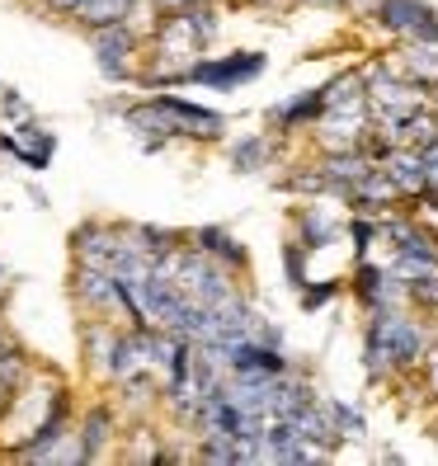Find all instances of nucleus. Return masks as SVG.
Masks as SVG:
<instances>
[{"instance_id": "obj_31", "label": "nucleus", "mask_w": 438, "mask_h": 466, "mask_svg": "<svg viewBox=\"0 0 438 466\" xmlns=\"http://www.w3.org/2000/svg\"><path fill=\"white\" fill-rule=\"evenodd\" d=\"M29 203H34L38 212H47V194H43V188H38V184H29Z\"/></svg>"}, {"instance_id": "obj_35", "label": "nucleus", "mask_w": 438, "mask_h": 466, "mask_svg": "<svg viewBox=\"0 0 438 466\" xmlns=\"http://www.w3.org/2000/svg\"><path fill=\"white\" fill-rule=\"evenodd\" d=\"M433 433H438V424H433Z\"/></svg>"}, {"instance_id": "obj_3", "label": "nucleus", "mask_w": 438, "mask_h": 466, "mask_svg": "<svg viewBox=\"0 0 438 466\" xmlns=\"http://www.w3.org/2000/svg\"><path fill=\"white\" fill-rule=\"evenodd\" d=\"M269 66L264 52L245 47V52H227V57H199L194 66L184 71V86H208V90H236V86H250L260 80Z\"/></svg>"}, {"instance_id": "obj_5", "label": "nucleus", "mask_w": 438, "mask_h": 466, "mask_svg": "<svg viewBox=\"0 0 438 466\" xmlns=\"http://www.w3.org/2000/svg\"><path fill=\"white\" fill-rule=\"evenodd\" d=\"M71 297L86 316H108V320H114V311L123 316V283H118V273H108V268L76 264L71 268Z\"/></svg>"}, {"instance_id": "obj_20", "label": "nucleus", "mask_w": 438, "mask_h": 466, "mask_svg": "<svg viewBox=\"0 0 438 466\" xmlns=\"http://www.w3.org/2000/svg\"><path fill=\"white\" fill-rule=\"evenodd\" d=\"M401 71H405L410 80H420V86L429 90L433 80H438V43H405Z\"/></svg>"}, {"instance_id": "obj_14", "label": "nucleus", "mask_w": 438, "mask_h": 466, "mask_svg": "<svg viewBox=\"0 0 438 466\" xmlns=\"http://www.w3.org/2000/svg\"><path fill=\"white\" fill-rule=\"evenodd\" d=\"M321 114H325V90H307L279 108H269V123H273V132L288 137V132H302V127L321 123Z\"/></svg>"}, {"instance_id": "obj_4", "label": "nucleus", "mask_w": 438, "mask_h": 466, "mask_svg": "<svg viewBox=\"0 0 438 466\" xmlns=\"http://www.w3.org/2000/svg\"><path fill=\"white\" fill-rule=\"evenodd\" d=\"M71 259L76 264H95L114 273L123 250H127V227H108V222H80L71 227Z\"/></svg>"}, {"instance_id": "obj_22", "label": "nucleus", "mask_w": 438, "mask_h": 466, "mask_svg": "<svg viewBox=\"0 0 438 466\" xmlns=\"http://www.w3.org/2000/svg\"><path fill=\"white\" fill-rule=\"evenodd\" d=\"M127 236L142 245V250L156 259V255H170L175 245H184V236L179 231H170V227H147V222H137V227H127Z\"/></svg>"}, {"instance_id": "obj_2", "label": "nucleus", "mask_w": 438, "mask_h": 466, "mask_svg": "<svg viewBox=\"0 0 438 466\" xmlns=\"http://www.w3.org/2000/svg\"><path fill=\"white\" fill-rule=\"evenodd\" d=\"M240 273H231L227 264H217L212 255H203L199 245H188L184 250V264H179V288L203 301V307H222V301H231L240 288H236Z\"/></svg>"}, {"instance_id": "obj_11", "label": "nucleus", "mask_w": 438, "mask_h": 466, "mask_svg": "<svg viewBox=\"0 0 438 466\" xmlns=\"http://www.w3.org/2000/svg\"><path fill=\"white\" fill-rule=\"evenodd\" d=\"M382 170L392 175V184L401 188V198H420L429 188V166H424L420 147H396L387 160H382Z\"/></svg>"}, {"instance_id": "obj_10", "label": "nucleus", "mask_w": 438, "mask_h": 466, "mask_svg": "<svg viewBox=\"0 0 438 466\" xmlns=\"http://www.w3.org/2000/svg\"><path fill=\"white\" fill-rule=\"evenodd\" d=\"M372 166H377V160H372L363 147H353V151H325V156L316 160V170H321L325 188H331L335 198H349V188L359 184Z\"/></svg>"}, {"instance_id": "obj_12", "label": "nucleus", "mask_w": 438, "mask_h": 466, "mask_svg": "<svg viewBox=\"0 0 438 466\" xmlns=\"http://www.w3.org/2000/svg\"><path fill=\"white\" fill-rule=\"evenodd\" d=\"M80 443H86V461H99L104 452H108V443H114V429H118V405H108V400H99V405H90L86 415H80Z\"/></svg>"}, {"instance_id": "obj_27", "label": "nucleus", "mask_w": 438, "mask_h": 466, "mask_svg": "<svg viewBox=\"0 0 438 466\" xmlns=\"http://www.w3.org/2000/svg\"><path fill=\"white\" fill-rule=\"evenodd\" d=\"M410 43H438V15H433V5H424L420 10V19L410 24V34H405Z\"/></svg>"}, {"instance_id": "obj_1", "label": "nucleus", "mask_w": 438, "mask_h": 466, "mask_svg": "<svg viewBox=\"0 0 438 466\" xmlns=\"http://www.w3.org/2000/svg\"><path fill=\"white\" fill-rule=\"evenodd\" d=\"M429 353V330L405 316L401 307H377L368 311V330H363V372L368 381H387L392 372L424 368Z\"/></svg>"}, {"instance_id": "obj_21", "label": "nucleus", "mask_w": 438, "mask_h": 466, "mask_svg": "<svg viewBox=\"0 0 438 466\" xmlns=\"http://www.w3.org/2000/svg\"><path fill=\"white\" fill-rule=\"evenodd\" d=\"M420 10H424V0H377L372 19H377V29H387V34H410V24L420 19Z\"/></svg>"}, {"instance_id": "obj_17", "label": "nucleus", "mask_w": 438, "mask_h": 466, "mask_svg": "<svg viewBox=\"0 0 438 466\" xmlns=\"http://www.w3.org/2000/svg\"><path fill=\"white\" fill-rule=\"evenodd\" d=\"M227 160L236 175H260L273 166V137L264 132H250V137H236V142L227 147Z\"/></svg>"}, {"instance_id": "obj_26", "label": "nucleus", "mask_w": 438, "mask_h": 466, "mask_svg": "<svg viewBox=\"0 0 438 466\" xmlns=\"http://www.w3.org/2000/svg\"><path fill=\"white\" fill-rule=\"evenodd\" d=\"M331 410H335V424H340V433H344V438H363V433H368L363 415H359L353 405H344V400H331Z\"/></svg>"}, {"instance_id": "obj_28", "label": "nucleus", "mask_w": 438, "mask_h": 466, "mask_svg": "<svg viewBox=\"0 0 438 466\" xmlns=\"http://www.w3.org/2000/svg\"><path fill=\"white\" fill-rule=\"evenodd\" d=\"M86 5H90V0H43V10H47V15H57V19H76Z\"/></svg>"}, {"instance_id": "obj_15", "label": "nucleus", "mask_w": 438, "mask_h": 466, "mask_svg": "<svg viewBox=\"0 0 438 466\" xmlns=\"http://www.w3.org/2000/svg\"><path fill=\"white\" fill-rule=\"evenodd\" d=\"M194 245H199L203 255H212L217 264H227L231 273L250 268V250H245V245H240L227 227H199V231H194Z\"/></svg>"}, {"instance_id": "obj_23", "label": "nucleus", "mask_w": 438, "mask_h": 466, "mask_svg": "<svg viewBox=\"0 0 438 466\" xmlns=\"http://www.w3.org/2000/svg\"><path fill=\"white\" fill-rule=\"evenodd\" d=\"M377 236H382V222H372L368 212H359V217L349 222V240H353V255H359V259H368V250H372Z\"/></svg>"}, {"instance_id": "obj_30", "label": "nucleus", "mask_w": 438, "mask_h": 466, "mask_svg": "<svg viewBox=\"0 0 438 466\" xmlns=\"http://www.w3.org/2000/svg\"><path fill=\"white\" fill-rule=\"evenodd\" d=\"M0 104L10 108V118H29V108H24V99H19V90H0Z\"/></svg>"}, {"instance_id": "obj_19", "label": "nucleus", "mask_w": 438, "mask_h": 466, "mask_svg": "<svg viewBox=\"0 0 438 466\" xmlns=\"http://www.w3.org/2000/svg\"><path fill=\"white\" fill-rule=\"evenodd\" d=\"M335 236H340V222H335V217H325L321 208H302V212H297V240H302L307 250H325Z\"/></svg>"}, {"instance_id": "obj_13", "label": "nucleus", "mask_w": 438, "mask_h": 466, "mask_svg": "<svg viewBox=\"0 0 438 466\" xmlns=\"http://www.w3.org/2000/svg\"><path fill=\"white\" fill-rule=\"evenodd\" d=\"M396 198H401V188L392 184V175L382 170V166H372L359 184L349 188V198H344V203H349L353 212H368V217H377L382 208H392Z\"/></svg>"}, {"instance_id": "obj_9", "label": "nucleus", "mask_w": 438, "mask_h": 466, "mask_svg": "<svg viewBox=\"0 0 438 466\" xmlns=\"http://www.w3.org/2000/svg\"><path fill=\"white\" fill-rule=\"evenodd\" d=\"M349 292L359 297L368 311H377V307H396V301L405 297V283L392 268H382L372 259H359V268H353V279H349Z\"/></svg>"}, {"instance_id": "obj_8", "label": "nucleus", "mask_w": 438, "mask_h": 466, "mask_svg": "<svg viewBox=\"0 0 438 466\" xmlns=\"http://www.w3.org/2000/svg\"><path fill=\"white\" fill-rule=\"evenodd\" d=\"M222 359H227V372H255V377H283V372H292L288 359H283V344H264V339L222 344Z\"/></svg>"}, {"instance_id": "obj_16", "label": "nucleus", "mask_w": 438, "mask_h": 466, "mask_svg": "<svg viewBox=\"0 0 438 466\" xmlns=\"http://www.w3.org/2000/svg\"><path fill=\"white\" fill-rule=\"evenodd\" d=\"M34 377V359L29 349H24L19 339H10L5 349H0V415L10 410V400L19 396V387Z\"/></svg>"}, {"instance_id": "obj_6", "label": "nucleus", "mask_w": 438, "mask_h": 466, "mask_svg": "<svg viewBox=\"0 0 438 466\" xmlns=\"http://www.w3.org/2000/svg\"><path fill=\"white\" fill-rule=\"evenodd\" d=\"M90 47H95V62H99V76L114 80V86H127L132 76V52L142 47V38H137L132 19L127 24H108V29H90Z\"/></svg>"}, {"instance_id": "obj_32", "label": "nucleus", "mask_w": 438, "mask_h": 466, "mask_svg": "<svg viewBox=\"0 0 438 466\" xmlns=\"http://www.w3.org/2000/svg\"><path fill=\"white\" fill-rule=\"evenodd\" d=\"M429 104H433V114H438V80H433V86H429Z\"/></svg>"}, {"instance_id": "obj_29", "label": "nucleus", "mask_w": 438, "mask_h": 466, "mask_svg": "<svg viewBox=\"0 0 438 466\" xmlns=\"http://www.w3.org/2000/svg\"><path fill=\"white\" fill-rule=\"evenodd\" d=\"M424 377H429V391H433V400H438V344L424 353Z\"/></svg>"}, {"instance_id": "obj_33", "label": "nucleus", "mask_w": 438, "mask_h": 466, "mask_svg": "<svg viewBox=\"0 0 438 466\" xmlns=\"http://www.w3.org/2000/svg\"><path fill=\"white\" fill-rule=\"evenodd\" d=\"M311 5H340V0H311Z\"/></svg>"}, {"instance_id": "obj_18", "label": "nucleus", "mask_w": 438, "mask_h": 466, "mask_svg": "<svg viewBox=\"0 0 438 466\" xmlns=\"http://www.w3.org/2000/svg\"><path fill=\"white\" fill-rule=\"evenodd\" d=\"M137 5H142V0H90V5L76 15V24L86 34L90 29H108V24H127L137 15Z\"/></svg>"}, {"instance_id": "obj_25", "label": "nucleus", "mask_w": 438, "mask_h": 466, "mask_svg": "<svg viewBox=\"0 0 438 466\" xmlns=\"http://www.w3.org/2000/svg\"><path fill=\"white\" fill-rule=\"evenodd\" d=\"M405 301H415V307H424V311H438V273L405 283Z\"/></svg>"}, {"instance_id": "obj_24", "label": "nucleus", "mask_w": 438, "mask_h": 466, "mask_svg": "<svg viewBox=\"0 0 438 466\" xmlns=\"http://www.w3.org/2000/svg\"><path fill=\"white\" fill-rule=\"evenodd\" d=\"M340 279H331V283H307L302 292H297V301H302V311H321L325 307V301H335L340 297Z\"/></svg>"}, {"instance_id": "obj_7", "label": "nucleus", "mask_w": 438, "mask_h": 466, "mask_svg": "<svg viewBox=\"0 0 438 466\" xmlns=\"http://www.w3.org/2000/svg\"><path fill=\"white\" fill-rule=\"evenodd\" d=\"M151 99L184 127L188 142H222L227 137V118L217 114V108H203V104L184 99V95H170V90H151Z\"/></svg>"}, {"instance_id": "obj_34", "label": "nucleus", "mask_w": 438, "mask_h": 466, "mask_svg": "<svg viewBox=\"0 0 438 466\" xmlns=\"http://www.w3.org/2000/svg\"><path fill=\"white\" fill-rule=\"evenodd\" d=\"M19 5H43V0H19Z\"/></svg>"}]
</instances>
